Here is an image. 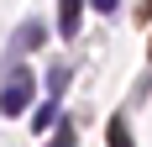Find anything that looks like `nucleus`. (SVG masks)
<instances>
[{
  "label": "nucleus",
  "mask_w": 152,
  "mask_h": 147,
  "mask_svg": "<svg viewBox=\"0 0 152 147\" xmlns=\"http://www.w3.org/2000/svg\"><path fill=\"white\" fill-rule=\"evenodd\" d=\"M110 147H137L131 132H126V121H110Z\"/></svg>",
  "instance_id": "0eeeda50"
},
{
  "label": "nucleus",
  "mask_w": 152,
  "mask_h": 147,
  "mask_svg": "<svg viewBox=\"0 0 152 147\" xmlns=\"http://www.w3.org/2000/svg\"><path fill=\"white\" fill-rule=\"evenodd\" d=\"M79 137H74V126H68V121H58V126H53V132H47V147H74Z\"/></svg>",
  "instance_id": "39448f33"
},
{
  "label": "nucleus",
  "mask_w": 152,
  "mask_h": 147,
  "mask_svg": "<svg viewBox=\"0 0 152 147\" xmlns=\"http://www.w3.org/2000/svg\"><path fill=\"white\" fill-rule=\"evenodd\" d=\"M79 5L84 0H58V32L63 37H79Z\"/></svg>",
  "instance_id": "7ed1b4c3"
},
{
  "label": "nucleus",
  "mask_w": 152,
  "mask_h": 147,
  "mask_svg": "<svg viewBox=\"0 0 152 147\" xmlns=\"http://www.w3.org/2000/svg\"><path fill=\"white\" fill-rule=\"evenodd\" d=\"M58 100H47V105H37V121H31V126H37V132H53V126H58Z\"/></svg>",
  "instance_id": "20e7f679"
},
{
  "label": "nucleus",
  "mask_w": 152,
  "mask_h": 147,
  "mask_svg": "<svg viewBox=\"0 0 152 147\" xmlns=\"http://www.w3.org/2000/svg\"><path fill=\"white\" fill-rule=\"evenodd\" d=\"M115 5H121V0H94V11H105V16L115 11Z\"/></svg>",
  "instance_id": "6e6552de"
},
{
  "label": "nucleus",
  "mask_w": 152,
  "mask_h": 147,
  "mask_svg": "<svg viewBox=\"0 0 152 147\" xmlns=\"http://www.w3.org/2000/svg\"><path fill=\"white\" fill-rule=\"evenodd\" d=\"M63 89H68V68L58 63V68L47 74V95H53V100H63Z\"/></svg>",
  "instance_id": "423d86ee"
},
{
  "label": "nucleus",
  "mask_w": 152,
  "mask_h": 147,
  "mask_svg": "<svg viewBox=\"0 0 152 147\" xmlns=\"http://www.w3.org/2000/svg\"><path fill=\"white\" fill-rule=\"evenodd\" d=\"M31 89H37V79H31L21 63H11V74H5V89H0V110L5 116H21L31 105Z\"/></svg>",
  "instance_id": "f257e3e1"
},
{
  "label": "nucleus",
  "mask_w": 152,
  "mask_h": 147,
  "mask_svg": "<svg viewBox=\"0 0 152 147\" xmlns=\"http://www.w3.org/2000/svg\"><path fill=\"white\" fill-rule=\"evenodd\" d=\"M47 26L42 21H21V32H16V53H31V47H42Z\"/></svg>",
  "instance_id": "f03ea898"
}]
</instances>
